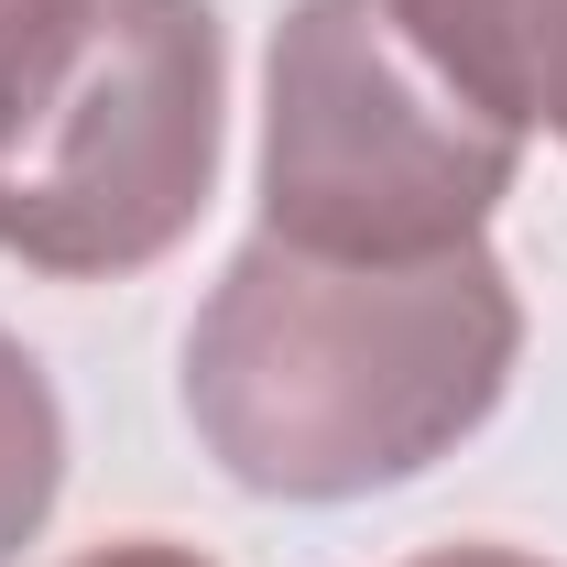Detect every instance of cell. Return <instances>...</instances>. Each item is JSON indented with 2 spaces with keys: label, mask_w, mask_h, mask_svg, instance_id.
<instances>
[{
  "label": "cell",
  "mask_w": 567,
  "mask_h": 567,
  "mask_svg": "<svg viewBox=\"0 0 567 567\" xmlns=\"http://www.w3.org/2000/svg\"><path fill=\"white\" fill-rule=\"evenodd\" d=\"M404 567H546V557H524V546H425Z\"/></svg>",
  "instance_id": "8"
},
{
  "label": "cell",
  "mask_w": 567,
  "mask_h": 567,
  "mask_svg": "<svg viewBox=\"0 0 567 567\" xmlns=\"http://www.w3.org/2000/svg\"><path fill=\"white\" fill-rule=\"evenodd\" d=\"M436 76H458L502 132L567 142V0H393Z\"/></svg>",
  "instance_id": "4"
},
{
  "label": "cell",
  "mask_w": 567,
  "mask_h": 567,
  "mask_svg": "<svg viewBox=\"0 0 567 567\" xmlns=\"http://www.w3.org/2000/svg\"><path fill=\"white\" fill-rule=\"evenodd\" d=\"M524 175V132L436 76L393 0H295L262 66V240L339 262L470 251Z\"/></svg>",
  "instance_id": "3"
},
{
  "label": "cell",
  "mask_w": 567,
  "mask_h": 567,
  "mask_svg": "<svg viewBox=\"0 0 567 567\" xmlns=\"http://www.w3.org/2000/svg\"><path fill=\"white\" fill-rule=\"evenodd\" d=\"M66 567H218V557L175 546V535H110V546H87V557H66Z\"/></svg>",
  "instance_id": "7"
},
{
  "label": "cell",
  "mask_w": 567,
  "mask_h": 567,
  "mask_svg": "<svg viewBox=\"0 0 567 567\" xmlns=\"http://www.w3.org/2000/svg\"><path fill=\"white\" fill-rule=\"evenodd\" d=\"M524 295L492 240L339 262L240 240L186 328V425L262 502H360L458 458L513 393Z\"/></svg>",
  "instance_id": "1"
},
{
  "label": "cell",
  "mask_w": 567,
  "mask_h": 567,
  "mask_svg": "<svg viewBox=\"0 0 567 567\" xmlns=\"http://www.w3.org/2000/svg\"><path fill=\"white\" fill-rule=\"evenodd\" d=\"M229 33L208 0H76L0 121V251L44 284L164 262L218 197Z\"/></svg>",
  "instance_id": "2"
},
{
  "label": "cell",
  "mask_w": 567,
  "mask_h": 567,
  "mask_svg": "<svg viewBox=\"0 0 567 567\" xmlns=\"http://www.w3.org/2000/svg\"><path fill=\"white\" fill-rule=\"evenodd\" d=\"M55 492H66V404H55L44 360L0 328V567H22Z\"/></svg>",
  "instance_id": "5"
},
{
  "label": "cell",
  "mask_w": 567,
  "mask_h": 567,
  "mask_svg": "<svg viewBox=\"0 0 567 567\" xmlns=\"http://www.w3.org/2000/svg\"><path fill=\"white\" fill-rule=\"evenodd\" d=\"M66 11H76V0H0V121L22 110V87H33V66L55 55Z\"/></svg>",
  "instance_id": "6"
}]
</instances>
